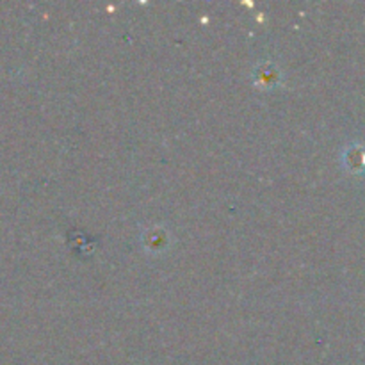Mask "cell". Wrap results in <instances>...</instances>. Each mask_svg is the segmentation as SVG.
Wrapping results in <instances>:
<instances>
[]
</instances>
